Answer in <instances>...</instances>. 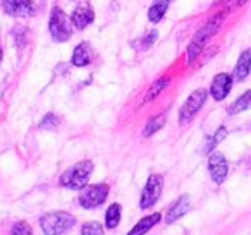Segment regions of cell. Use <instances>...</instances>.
Masks as SVG:
<instances>
[{"label":"cell","instance_id":"cell-1","mask_svg":"<svg viewBox=\"0 0 251 235\" xmlns=\"http://www.w3.org/2000/svg\"><path fill=\"white\" fill-rule=\"evenodd\" d=\"M224 16H226V12L217 14L215 18L210 19V21L206 23V24L203 26V28L200 29L195 36H193L191 43H189V47H188V64L195 62L196 57L201 53V50L205 48V45L208 43V40L212 38L217 31H219L220 24H222V21H224Z\"/></svg>","mask_w":251,"mask_h":235},{"label":"cell","instance_id":"cell-2","mask_svg":"<svg viewBox=\"0 0 251 235\" xmlns=\"http://www.w3.org/2000/svg\"><path fill=\"white\" fill-rule=\"evenodd\" d=\"M91 172H93V162L84 160V162L76 163V165L67 168L66 172L60 175V186L67 187V189H73V190L83 189L88 184V180H90Z\"/></svg>","mask_w":251,"mask_h":235},{"label":"cell","instance_id":"cell-3","mask_svg":"<svg viewBox=\"0 0 251 235\" xmlns=\"http://www.w3.org/2000/svg\"><path fill=\"white\" fill-rule=\"evenodd\" d=\"M76 218L67 211H53V213H47L40 218V225L42 230L47 235H60L66 234L67 230L74 227Z\"/></svg>","mask_w":251,"mask_h":235},{"label":"cell","instance_id":"cell-4","mask_svg":"<svg viewBox=\"0 0 251 235\" xmlns=\"http://www.w3.org/2000/svg\"><path fill=\"white\" fill-rule=\"evenodd\" d=\"M49 29L53 42L64 43L73 36V21L71 18H67V14L60 7H53L50 12Z\"/></svg>","mask_w":251,"mask_h":235},{"label":"cell","instance_id":"cell-5","mask_svg":"<svg viewBox=\"0 0 251 235\" xmlns=\"http://www.w3.org/2000/svg\"><path fill=\"white\" fill-rule=\"evenodd\" d=\"M108 184H95V186H88L86 189L81 192L79 204L84 210H95V208L101 206L108 196Z\"/></svg>","mask_w":251,"mask_h":235},{"label":"cell","instance_id":"cell-6","mask_svg":"<svg viewBox=\"0 0 251 235\" xmlns=\"http://www.w3.org/2000/svg\"><path fill=\"white\" fill-rule=\"evenodd\" d=\"M206 96H208V91L203 90V88L193 91V93L188 96V100L184 101V105L181 107V112H179V122H181V124H188V122L198 114L200 108L205 105Z\"/></svg>","mask_w":251,"mask_h":235},{"label":"cell","instance_id":"cell-7","mask_svg":"<svg viewBox=\"0 0 251 235\" xmlns=\"http://www.w3.org/2000/svg\"><path fill=\"white\" fill-rule=\"evenodd\" d=\"M164 190V177L153 173V175L148 177L147 186L143 187V192H141L140 206L141 210H148L151 208L158 199H160V194Z\"/></svg>","mask_w":251,"mask_h":235},{"label":"cell","instance_id":"cell-8","mask_svg":"<svg viewBox=\"0 0 251 235\" xmlns=\"http://www.w3.org/2000/svg\"><path fill=\"white\" fill-rule=\"evenodd\" d=\"M2 7L12 18H29L36 11L33 0H2Z\"/></svg>","mask_w":251,"mask_h":235},{"label":"cell","instance_id":"cell-9","mask_svg":"<svg viewBox=\"0 0 251 235\" xmlns=\"http://www.w3.org/2000/svg\"><path fill=\"white\" fill-rule=\"evenodd\" d=\"M208 172L210 177L215 184H222L226 180L227 173H229V165H227V160L224 158L222 153L212 151L208 156Z\"/></svg>","mask_w":251,"mask_h":235},{"label":"cell","instance_id":"cell-10","mask_svg":"<svg viewBox=\"0 0 251 235\" xmlns=\"http://www.w3.org/2000/svg\"><path fill=\"white\" fill-rule=\"evenodd\" d=\"M230 88H232V76L222 72L213 77L212 86H210V93H212L215 101H222V100H226V96L230 93Z\"/></svg>","mask_w":251,"mask_h":235},{"label":"cell","instance_id":"cell-11","mask_svg":"<svg viewBox=\"0 0 251 235\" xmlns=\"http://www.w3.org/2000/svg\"><path fill=\"white\" fill-rule=\"evenodd\" d=\"M189 210H191V201H189V196L188 194H182V196L167 210V214H165V223H169V225L174 223V221H177L179 218L184 216Z\"/></svg>","mask_w":251,"mask_h":235},{"label":"cell","instance_id":"cell-12","mask_svg":"<svg viewBox=\"0 0 251 235\" xmlns=\"http://www.w3.org/2000/svg\"><path fill=\"white\" fill-rule=\"evenodd\" d=\"M71 21H73L74 28H77V29H84L86 26H90L91 23L95 21V12H93V9H91V5L84 4L74 9V12L71 14Z\"/></svg>","mask_w":251,"mask_h":235},{"label":"cell","instance_id":"cell-13","mask_svg":"<svg viewBox=\"0 0 251 235\" xmlns=\"http://www.w3.org/2000/svg\"><path fill=\"white\" fill-rule=\"evenodd\" d=\"M93 57H95L93 48H91L88 43H79V45L74 48L71 62H73V66H76V67H86L93 62Z\"/></svg>","mask_w":251,"mask_h":235},{"label":"cell","instance_id":"cell-14","mask_svg":"<svg viewBox=\"0 0 251 235\" xmlns=\"http://www.w3.org/2000/svg\"><path fill=\"white\" fill-rule=\"evenodd\" d=\"M250 70H251V48H248V50H244V52L239 55V59H237L232 77L236 81H243L248 77Z\"/></svg>","mask_w":251,"mask_h":235},{"label":"cell","instance_id":"cell-15","mask_svg":"<svg viewBox=\"0 0 251 235\" xmlns=\"http://www.w3.org/2000/svg\"><path fill=\"white\" fill-rule=\"evenodd\" d=\"M160 218H162L160 213H151V214H148V216L141 218V220L131 228L127 235H145L147 232H150L151 228L160 221Z\"/></svg>","mask_w":251,"mask_h":235},{"label":"cell","instance_id":"cell-16","mask_svg":"<svg viewBox=\"0 0 251 235\" xmlns=\"http://www.w3.org/2000/svg\"><path fill=\"white\" fill-rule=\"evenodd\" d=\"M169 4H171V0H155L148 9V19L151 23H160L164 19L165 12H167Z\"/></svg>","mask_w":251,"mask_h":235},{"label":"cell","instance_id":"cell-17","mask_svg":"<svg viewBox=\"0 0 251 235\" xmlns=\"http://www.w3.org/2000/svg\"><path fill=\"white\" fill-rule=\"evenodd\" d=\"M121 214H122L121 204H117V203L110 204L108 210L105 211V227H107L108 230H112V228L117 227L119 221H121Z\"/></svg>","mask_w":251,"mask_h":235},{"label":"cell","instance_id":"cell-18","mask_svg":"<svg viewBox=\"0 0 251 235\" xmlns=\"http://www.w3.org/2000/svg\"><path fill=\"white\" fill-rule=\"evenodd\" d=\"M248 108H251V90H248L246 93L241 94V96L227 108V112H229L230 115H236V114H241V112L248 110Z\"/></svg>","mask_w":251,"mask_h":235},{"label":"cell","instance_id":"cell-19","mask_svg":"<svg viewBox=\"0 0 251 235\" xmlns=\"http://www.w3.org/2000/svg\"><path fill=\"white\" fill-rule=\"evenodd\" d=\"M165 120H167V115H165V114H158V115H155V117H151L150 120L147 122L145 129H143L145 138H148V136H153L157 131H160V129L164 127Z\"/></svg>","mask_w":251,"mask_h":235},{"label":"cell","instance_id":"cell-20","mask_svg":"<svg viewBox=\"0 0 251 235\" xmlns=\"http://www.w3.org/2000/svg\"><path fill=\"white\" fill-rule=\"evenodd\" d=\"M167 86H169V77H160L158 81H155V83L150 86V90H148L147 96H145V101H151L155 96H158V94H160Z\"/></svg>","mask_w":251,"mask_h":235},{"label":"cell","instance_id":"cell-21","mask_svg":"<svg viewBox=\"0 0 251 235\" xmlns=\"http://www.w3.org/2000/svg\"><path fill=\"white\" fill-rule=\"evenodd\" d=\"M227 136V129L226 127H219V131L212 136V138L206 139V144H205V153H212L213 148H215L219 142H222V139H226Z\"/></svg>","mask_w":251,"mask_h":235},{"label":"cell","instance_id":"cell-22","mask_svg":"<svg viewBox=\"0 0 251 235\" xmlns=\"http://www.w3.org/2000/svg\"><path fill=\"white\" fill-rule=\"evenodd\" d=\"M28 28L25 26H16L14 31H12V36H14V42L18 45V48H25L28 45Z\"/></svg>","mask_w":251,"mask_h":235},{"label":"cell","instance_id":"cell-23","mask_svg":"<svg viewBox=\"0 0 251 235\" xmlns=\"http://www.w3.org/2000/svg\"><path fill=\"white\" fill-rule=\"evenodd\" d=\"M81 235H103V227L98 221H88L81 227Z\"/></svg>","mask_w":251,"mask_h":235},{"label":"cell","instance_id":"cell-24","mask_svg":"<svg viewBox=\"0 0 251 235\" xmlns=\"http://www.w3.org/2000/svg\"><path fill=\"white\" fill-rule=\"evenodd\" d=\"M59 124H60V120H59V117H57V115L47 114L45 117H43V120L40 122L38 127L40 129H55V127H59Z\"/></svg>","mask_w":251,"mask_h":235},{"label":"cell","instance_id":"cell-25","mask_svg":"<svg viewBox=\"0 0 251 235\" xmlns=\"http://www.w3.org/2000/svg\"><path fill=\"white\" fill-rule=\"evenodd\" d=\"M11 235H35V234H33V228L26 221H19V223H16L12 227Z\"/></svg>","mask_w":251,"mask_h":235},{"label":"cell","instance_id":"cell-26","mask_svg":"<svg viewBox=\"0 0 251 235\" xmlns=\"http://www.w3.org/2000/svg\"><path fill=\"white\" fill-rule=\"evenodd\" d=\"M157 36H158V33H157V31H150V33H147V35H145L143 38L140 40L141 50H147V48H150V47L155 43V40H157Z\"/></svg>","mask_w":251,"mask_h":235},{"label":"cell","instance_id":"cell-27","mask_svg":"<svg viewBox=\"0 0 251 235\" xmlns=\"http://www.w3.org/2000/svg\"><path fill=\"white\" fill-rule=\"evenodd\" d=\"M2 57H4V52H2V47H0V62H2Z\"/></svg>","mask_w":251,"mask_h":235},{"label":"cell","instance_id":"cell-28","mask_svg":"<svg viewBox=\"0 0 251 235\" xmlns=\"http://www.w3.org/2000/svg\"><path fill=\"white\" fill-rule=\"evenodd\" d=\"M243 2H246V0H241V4H243Z\"/></svg>","mask_w":251,"mask_h":235},{"label":"cell","instance_id":"cell-29","mask_svg":"<svg viewBox=\"0 0 251 235\" xmlns=\"http://www.w3.org/2000/svg\"><path fill=\"white\" fill-rule=\"evenodd\" d=\"M226 2H227V0H226Z\"/></svg>","mask_w":251,"mask_h":235}]
</instances>
